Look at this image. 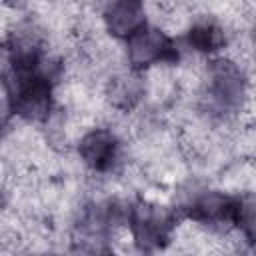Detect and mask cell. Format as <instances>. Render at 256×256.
Returning a JSON list of instances; mask_svg holds the SVG:
<instances>
[{"label": "cell", "instance_id": "obj_2", "mask_svg": "<svg viewBox=\"0 0 256 256\" xmlns=\"http://www.w3.org/2000/svg\"><path fill=\"white\" fill-rule=\"evenodd\" d=\"M126 54L132 70H146L156 64L178 62L176 42L160 28L144 24L130 38H126Z\"/></svg>", "mask_w": 256, "mask_h": 256}, {"label": "cell", "instance_id": "obj_8", "mask_svg": "<svg viewBox=\"0 0 256 256\" xmlns=\"http://www.w3.org/2000/svg\"><path fill=\"white\" fill-rule=\"evenodd\" d=\"M12 114H14V112H12L10 104L0 100V138H2V134L6 132V128H8V124H10V116H12Z\"/></svg>", "mask_w": 256, "mask_h": 256}, {"label": "cell", "instance_id": "obj_7", "mask_svg": "<svg viewBox=\"0 0 256 256\" xmlns=\"http://www.w3.org/2000/svg\"><path fill=\"white\" fill-rule=\"evenodd\" d=\"M186 42H188V46H190L192 50H196V52H200V54L214 56V54H218L220 50H224L228 38H226V30H224L216 20L202 18V20H196V22L188 28Z\"/></svg>", "mask_w": 256, "mask_h": 256}, {"label": "cell", "instance_id": "obj_6", "mask_svg": "<svg viewBox=\"0 0 256 256\" xmlns=\"http://www.w3.org/2000/svg\"><path fill=\"white\" fill-rule=\"evenodd\" d=\"M144 96V82L138 74V70L132 72H120L112 76L106 84V98L108 102L122 112H128L140 104Z\"/></svg>", "mask_w": 256, "mask_h": 256}, {"label": "cell", "instance_id": "obj_5", "mask_svg": "<svg viewBox=\"0 0 256 256\" xmlns=\"http://www.w3.org/2000/svg\"><path fill=\"white\" fill-rule=\"evenodd\" d=\"M146 24V10L142 0H112L104 12V26L116 38H130Z\"/></svg>", "mask_w": 256, "mask_h": 256}, {"label": "cell", "instance_id": "obj_3", "mask_svg": "<svg viewBox=\"0 0 256 256\" xmlns=\"http://www.w3.org/2000/svg\"><path fill=\"white\" fill-rule=\"evenodd\" d=\"M246 96V76L242 66L232 60L216 58L208 70V98L218 112H230L242 106Z\"/></svg>", "mask_w": 256, "mask_h": 256}, {"label": "cell", "instance_id": "obj_4", "mask_svg": "<svg viewBox=\"0 0 256 256\" xmlns=\"http://www.w3.org/2000/svg\"><path fill=\"white\" fill-rule=\"evenodd\" d=\"M78 154L92 172L106 174L118 166L122 158V144L112 130L94 128L80 138Z\"/></svg>", "mask_w": 256, "mask_h": 256}, {"label": "cell", "instance_id": "obj_1", "mask_svg": "<svg viewBox=\"0 0 256 256\" xmlns=\"http://www.w3.org/2000/svg\"><path fill=\"white\" fill-rule=\"evenodd\" d=\"M128 226L134 242L142 250H154L170 240L172 228L176 226V214L166 206L136 202L128 212Z\"/></svg>", "mask_w": 256, "mask_h": 256}, {"label": "cell", "instance_id": "obj_9", "mask_svg": "<svg viewBox=\"0 0 256 256\" xmlns=\"http://www.w3.org/2000/svg\"><path fill=\"white\" fill-rule=\"evenodd\" d=\"M4 204H6V198H4V194H2V192H0V210H2V208H4Z\"/></svg>", "mask_w": 256, "mask_h": 256}]
</instances>
